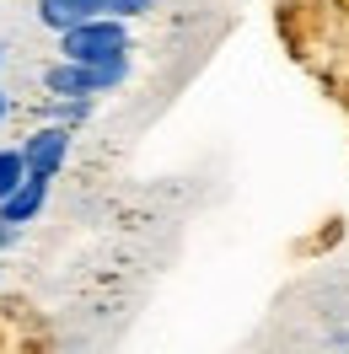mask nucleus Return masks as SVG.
Listing matches in <instances>:
<instances>
[{"instance_id":"nucleus-2","label":"nucleus","mask_w":349,"mask_h":354,"mask_svg":"<svg viewBox=\"0 0 349 354\" xmlns=\"http://www.w3.org/2000/svg\"><path fill=\"white\" fill-rule=\"evenodd\" d=\"M44 199H48V177L44 172H27V183L11 194V199H0V221L6 225H27L38 209H44Z\"/></svg>"},{"instance_id":"nucleus-8","label":"nucleus","mask_w":349,"mask_h":354,"mask_svg":"<svg viewBox=\"0 0 349 354\" xmlns=\"http://www.w3.org/2000/svg\"><path fill=\"white\" fill-rule=\"evenodd\" d=\"M6 236H11V225H6V221H0V242H6Z\"/></svg>"},{"instance_id":"nucleus-1","label":"nucleus","mask_w":349,"mask_h":354,"mask_svg":"<svg viewBox=\"0 0 349 354\" xmlns=\"http://www.w3.org/2000/svg\"><path fill=\"white\" fill-rule=\"evenodd\" d=\"M124 48H129V32H124V22H108V17H91V22H75L60 32V54L81 59V65H108Z\"/></svg>"},{"instance_id":"nucleus-7","label":"nucleus","mask_w":349,"mask_h":354,"mask_svg":"<svg viewBox=\"0 0 349 354\" xmlns=\"http://www.w3.org/2000/svg\"><path fill=\"white\" fill-rule=\"evenodd\" d=\"M6 108H11V102H6V91H0V118H6Z\"/></svg>"},{"instance_id":"nucleus-3","label":"nucleus","mask_w":349,"mask_h":354,"mask_svg":"<svg viewBox=\"0 0 349 354\" xmlns=\"http://www.w3.org/2000/svg\"><path fill=\"white\" fill-rule=\"evenodd\" d=\"M27 151V167L33 172H44V177H54L60 167H65V151H70V129H38L33 140L22 145Z\"/></svg>"},{"instance_id":"nucleus-5","label":"nucleus","mask_w":349,"mask_h":354,"mask_svg":"<svg viewBox=\"0 0 349 354\" xmlns=\"http://www.w3.org/2000/svg\"><path fill=\"white\" fill-rule=\"evenodd\" d=\"M27 172H33V167H27V151H0V199H11L27 183Z\"/></svg>"},{"instance_id":"nucleus-4","label":"nucleus","mask_w":349,"mask_h":354,"mask_svg":"<svg viewBox=\"0 0 349 354\" xmlns=\"http://www.w3.org/2000/svg\"><path fill=\"white\" fill-rule=\"evenodd\" d=\"M108 11V0H38V17H44L54 32H65L75 22H91V17H102Z\"/></svg>"},{"instance_id":"nucleus-6","label":"nucleus","mask_w":349,"mask_h":354,"mask_svg":"<svg viewBox=\"0 0 349 354\" xmlns=\"http://www.w3.org/2000/svg\"><path fill=\"white\" fill-rule=\"evenodd\" d=\"M113 17H140V11H151V0H108Z\"/></svg>"}]
</instances>
